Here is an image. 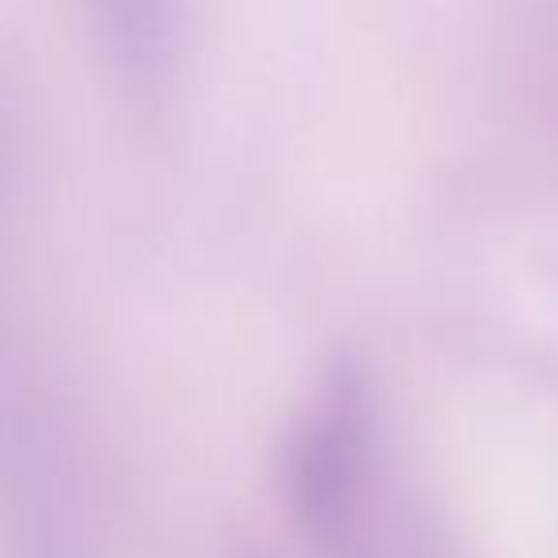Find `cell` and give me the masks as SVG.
Masks as SVG:
<instances>
[{"mask_svg": "<svg viewBox=\"0 0 558 558\" xmlns=\"http://www.w3.org/2000/svg\"><path fill=\"white\" fill-rule=\"evenodd\" d=\"M368 460V384L353 357L324 376L316 411L296 426L286 452L289 506L308 539L338 547L353 529Z\"/></svg>", "mask_w": 558, "mask_h": 558, "instance_id": "1", "label": "cell"}, {"mask_svg": "<svg viewBox=\"0 0 558 558\" xmlns=\"http://www.w3.org/2000/svg\"><path fill=\"white\" fill-rule=\"evenodd\" d=\"M111 46L137 88H160L171 53L168 0H96Z\"/></svg>", "mask_w": 558, "mask_h": 558, "instance_id": "2", "label": "cell"}]
</instances>
